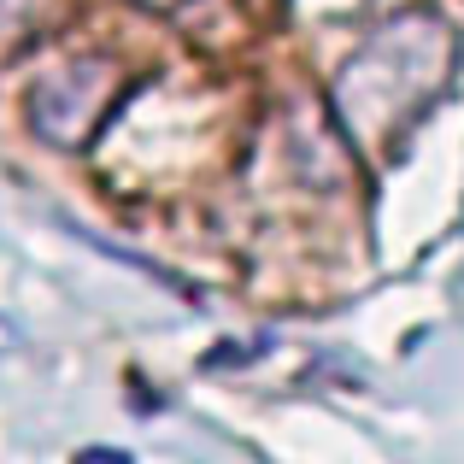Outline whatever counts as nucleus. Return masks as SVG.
Segmentation results:
<instances>
[{
    "label": "nucleus",
    "instance_id": "nucleus-1",
    "mask_svg": "<svg viewBox=\"0 0 464 464\" xmlns=\"http://www.w3.org/2000/svg\"><path fill=\"white\" fill-rule=\"evenodd\" d=\"M459 65V42L435 12H400L388 18L347 65L335 71V118L359 148H388Z\"/></svg>",
    "mask_w": 464,
    "mask_h": 464
},
{
    "label": "nucleus",
    "instance_id": "nucleus-2",
    "mask_svg": "<svg viewBox=\"0 0 464 464\" xmlns=\"http://www.w3.org/2000/svg\"><path fill=\"white\" fill-rule=\"evenodd\" d=\"M130 94V65L106 47H82V53L47 65L42 77L30 82V130L53 148H89L106 130L112 106Z\"/></svg>",
    "mask_w": 464,
    "mask_h": 464
},
{
    "label": "nucleus",
    "instance_id": "nucleus-3",
    "mask_svg": "<svg viewBox=\"0 0 464 464\" xmlns=\"http://www.w3.org/2000/svg\"><path fill=\"white\" fill-rule=\"evenodd\" d=\"M59 18H65V0H0V65L30 53Z\"/></svg>",
    "mask_w": 464,
    "mask_h": 464
},
{
    "label": "nucleus",
    "instance_id": "nucleus-4",
    "mask_svg": "<svg viewBox=\"0 0 464 464\" xmlns=\"http://www.w3.org/2000/svg\"><path fill=\"white\" fill-rule=\"evenodd\" d=\"M77 464H136V459H130L124 447H82Z\"/></svg>",
    "mask_w": 464,
    "mask_h": 464
},
{
    "label": "nucleus",
    "instance_id": "nucleus-5",
    "mask_svg": "<svg viewBox=\"0 0 464 464\" xmlns=\"http://www.w3.org/2000/svg\"><path fill=\"white\" fill-rule=\"evenodd\" d=\"M12 347H18V329H12L6 317H0V353H12Z\"/></svg>",
    "mask_w": 464,
    "mask_h": 464
},
{
    "label": "nucleus",
    "instance_id": "nucleus-6",
    "mask_svg": "<svg viewBox=\"0 0 464 464\" xmlns=\"http://www.w3.org/2000/svg\"><path fill=\"white\" fill-rule=\"evenodd\" d=\"M141 6H159V12H170V6H182V0H141Z\"/></svg>",
    "mask_w": 464,
    "mask_h": 464
}]
</instances>
